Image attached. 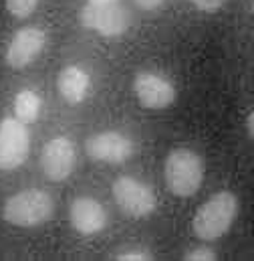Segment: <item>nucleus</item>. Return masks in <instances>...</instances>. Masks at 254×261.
<instances>
[{"label":"nucleus","instance_id":"obj_1","mask_svg":"<svg viewBox=\"0 0 254 261\" xmlns=\"http://www.w3.org/2000/svg\"><path fill=\"white\" fill-rule=\"evenodd\" d=\"M240 202L234 193L220 191L212 195L198 211L192 221L194 233L202 241H216L224 237L238 217Z\"/></svg>","mask_w":254,"mask_h":261},{"label":"nucleus","instance_id":"obj_2","mask_svg":"<svg viewBox=\"0 0 254 261\" xmlns=\"http://www.w3.org/2000/svg\"><path fill=\"white\" fill-rule=\"evenodd\" d=\"M164 178L170 193L182 198L194 196L204 182V160L190 148H174L164 164Z\"/></svg>","mask_w":254,"mask_h":261},{"label":"nucleus","instance_id":"obj_3","mask_svg":"<svg viewBox=\"0 0 254 261\" xmlns=\"http://www.w3.org/2000/svg\"><path fill=\"white\" fill-rule=\"evenodd\" d=\"M55 213V202L49 193L41 189H26L8 196L2 206L6 223L16 227H39L47 223Z\"/></svg>","mask_w":254,"mask_h":261},{"label":"nucleus","instance_id":"obj_4","mask_svg":"<svg viewBox=\"0 0 254 261\" xmlns=\"http://www.w3.org/2000/svg\"><path fill=\"white\" fill-rule=\"evenodd\" d=\"M79 20L85 29L111 39V37H121L123 33H127L131 24V14L127 12V8H123L117 2H111V4L87 2L79 12Z\"/></svg>","mask_w":254,"mask_h":261},{"label":"nucleus","instance_id":"obj_5","mask_svg":"<svg viewBox=\"0 0 254 261\" xmlns=\"http://www.w3.org/2000/svg\"><path fill=\"white\" fill-rule=\"evenodd\" d=\"M30 152V134L26 124L16 118H4L0 122V172H12L20 168Z\"/></svg>","mask_w":254,"mask_h":261},{"label":"nucleus","instance_id":"obj_6","mask_svg":"<svg viewBox=\"0 0 254 261\" xmlns=\"http://www.w3.org/2000/svg\"><path fill=\"white\" fill-rule=\"evenodd\" d=\"M117 206L133 219H143L155 211L157 198L153 191L133 176H119L111 187Z\"/></svg>","mask_w":254,"mask_h":261},{"label":"nucleus","instance_id":"obj_7","mask_svg":"<svg viewBox=\"0 0 254 261\" xmlns=\"http://www.w3.org/2000/svg\"><path fill=\"white\" fill-rule=\"evenodd\" d=\"M77 164V150L75 144L65 138V136H57L51 138L43 150H41V166L43 172L49 180L53 182H63L67 180Z\"/></svg>","mask_w":254,"mask_h":261},{"label":"nucleus","instance_id":"obj_8","mask_svg":"<svg viewBox=\"0 0 254 261\" xmlns=\"http://www.w3.org/2000/svg\"><path fill=\"white\" fill-rule=\"evenodd\" d=\"M85 152L89 158L105 164H121L133 156V142L117 130L97 132L87 138Z\"/></svg>","mask_w":254,"mask_h":261},{"label":"nucleus","instance_id":"obj_9","mask_svg":"<svg viewBox=\"0 0 254 261\" xmlns=\"http://www.w3.org/2000/svg\"><path fill=\"white\" fill-rule=\"evenodd\" d=\"M133 93L145 110H166L176 101V87L157 73H137L133 79Z\"/></svg>","mask_w":254,"mask_h":261},{"label":"nucleus","instance_id":"obj_10","mask_svg":"<svg viewBox=\"0 0 254 261\" xmlns=\"http://www.w3.org/2000/svg\"><path fill=\"white\" fill-rule=\"evenodd\" d=\"M45 45H47V35L43 29L24 27L16 31L14 37L10 39L6 53H4V61L12 69H22V67L30 65L43 53Z\"/></svg>","mask_w":254,"mask_h":261},{"label":"nucleus","instance_id":"obj_11","mask_svg":"<svg viewBox=\"0 0 254 261\" xmlns=\"http://www.w3.org/2000/svg\"><path fill=\"white\" fill-rule=\"evenodd\" d=\"M69 221L79 235H97L107 225V213L103 204L91 196H77L69 206Z\"/></svg>","mask_w":254,"mask_h":261},{"label":"nucleus","instance_id":"obj_12","mask_svg":"<svg viewBox=\"0 0 254 261\" xmlns=\"http://www.w3.org/2000/svg\"><path fill=\"white\" fill-rule=\"evenodd\" d=\"M57 87H59L61 97L69 106H79L85 101V97L89 93L91 79L83 67L67 65L61 69V73L57 77Z\"/></svg>","mask_w":254,"mask_h":261},{"label":"nucleus","instance_id":"obj_13","mask_svg":"<svg viewBox=\"0 0 254 261\" xmlns=\"http://www.w3.org/2000/svg\"><path fill=\"white\" fill-rule=\"evenodd\" d=\"M41 106L43 103H41V97L37 95V91H33V89H20L16 93V97H14V103H12L14 118L28 126V124L37 122V118L41 114Z\"/></svg>","mask_w":254,"mask_h":261},{"label":"nucleus","instance_id":"obj_14","mask_svg":"<svg viewBox=\"0 0 254 261\" xmlns=\"http://www.w3.org/2000/svg\"><path fill=\"white\" fill-rule=\"evenodd\" d=\"M6 10L16 18H26L39 6V0H4Z\"/></svg>","mask_w":254,"mask_h":261},{"label":"nucleus","instance_id":"obj_15","mask_svg":"<svg viewBox=\"0 0 254 261\" xmlns=\"http://www.w3.org/2000/svg\"><path fill=\"white\" fill-rule=\"evenodd\" d=\"M184 259L186 261H214L216 259V253H214L212 249H208V247H196V249H192V251H188V253L184 255Z\"/></svg>","mask_w":254,"mask_h":261},{"label":"nucleus","instance_id":"obj_16","mask_svg":"<svg viewBox=\"0 0 254 261\" xmlns=\"http://www.w3.org/2000/svg\"><path fill=\"white\" fill-rule=\"evenodd\" d=\"M190 4H194L198 10L202 12H218L226 0H188Z\"/></svg>","mask_w":254,"mask_h":261},{"label":"nucleus","instance_id":"obj_17","mask_svg":"<svg viewBox=\"0 0 254 261\" xmlns=\"http://www.w3.org/2000/svg\"><path fill=\"white\" fill-rule=\"evenodd\" d=\"M115 259H119V261H147V259H151V255H149L147 251H125V253L115 255Z\"/></svg>","mask_w":254,"mask_h":261},{"label":"nucleus","instance_id":"obj_18","mask_svg":"<svg viewBox=\"0 0 254 261\" xmlns=\"http://www.w3.org/2000/svg\"><path fill=\"white\" fill-rule=\"evenodd\" d=\"M162 2H164V0H135V4H137L139 8H143V10H155Z\"/></svg>","mask_w":254,"mask_h":261},{"label":"nucleus","instance_id":"obj_19","mask_svg":"<svg viewBox=\"0 0 254 261\" xmlns=\"http://www.w3.org/2000/svg\"><path fill=\"white\" fill-rule=\"evenodd\" d=\"M246 130H248L250 138L254 140V110L250 112V116H248V120H246Z\"/></svg>","mask_w":254,"mask_h":261},{"label":"nucleus","instance_id":"obj_20","mask_svg":"<svg viewBox=\"0 0 254 261\" xmlns=\"http://www.w3.org/2000/svg\"><path fill=\"white\" fill-rule=\"evenodd\" d=\"M91 4H111V2H117V0H87Z\"/></svg>","mask_w":254,"mask_h":261},{"label":"nucleus","instance_id":"obj_21","mask_svg":"<svg viewBox=\"0 0 254 261\" xmlns=\"http://www.w3.org/2000/svg\"><path fill=\"white\" fill-rule=\"evenodd\" d=\"M252 10H254V2H252Z\"/></svg>","mask_w":254,"mask_h":261}]
</instances>
